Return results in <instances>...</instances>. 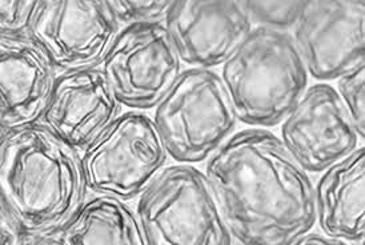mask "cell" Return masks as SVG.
Wrapping results in <instances>:
<instances>
[{"label":"cell","instance_id":"ffe728a7","mask_svg":"<svg viewBox=\"0 0 365 245\" xmlns=\"http://www.w3.org/2000/svg\"><path fill=\"white\" fill-rule=\"evenodd\" d=\"M29 232L23 228L10 207L0 200V243L4 245H23Z\"/></svg>","mask_w":365,"mask_h":245},{"label":"cell","instance_id":"6da1fadb","mask_svg":"<svg viewBox=\"0 0 365 245\" xmlns=\"http://www.w3.org/2000/svg\"><path fill=\"white\" fill-rule=\"evenodd\" d=\"M236 244L291 245L316 224L314 184L268 128L232 133L205 162Z\"/></svg>","mask_w":365,"mask_h":245},{"label":"cell","instance_id":"ac0fdd59","mask_svg":"<svg viewBox=\"0 0 365 245\" xmlns=\"http://www.w3.org/2000/svg\"><path fill=\"white\" fill-rule=\"evenodd\" d=\"M336 92L355 125L360 139H365V64L340 76Z\"/></svg>","mask_w":365,"mask_h":245},{"label":"cell","instance_id":"8fae6325","mask_svg":"<svg viewBox=\"0 0 365 245\" xmlns=\"http://www.w3.org/2000/svg\"><path fill=\"white\" fill-rule=\"evenodd\" d=\"M164 26L190 68L222 67L254 30L243 0H173Z\"/></svg>","mask_w":365,"mask_h":245},{"label":"cell","instance_id":"44dd1931","mask_svg":"<svg viewBox=\"0 0 365 245\" xmlns=\"http://www.w3.org/2000/svg\"><path fill=\"white\" fill-rule=\"evenodd\" d=\"M345 245L344 241L341 240H337V239H332L329 236L324 235L323 232L322 234H317V232H312L308 231L303 235L297 236L292 241L291 245Z\"/></svg>","mask_w":365,"mask_h":245},{"label":"cell","instance_id":"3957f363","mask_svg":"<svg viewBox=\"0 0 365 245\" xmlns=\"http://www.w3.org/2000/svg\"><path fill=\"white\" fill-rule=\"evenodd\" d=\"M220 78L237 122L256 128L283 122L309 82L292 35L262 27L224 63Z\"/></svg>","mask_w":365,"mask_h":245},{"label":"cell","instance_id":"8992f818","mask_svg":"<svg viewBox=\"0 0 365 245\" xmlns=\"http://www.w3.org/2000/svg\"><path fill=\"white\" fill-rule=\"evenodd\" d=\"M167 159L153 118L140 111L123 113L81 152L88 191L124 202L138 199Z\"/></svg>","mask_w":365,"mask_h":245},{"label":"cell","instance_id":"4fadbf2b","mask_svg":"<svg viewBox=\"0 0 365 245\" xmlns=\"http://www.w3.org/2000/svg\"><path fill=\"white\" fill-rule=\"evenodd\" d=\"M59 72L30 36H0L1 130L41 123Z\"/></svg>","mask_w":365,"mask_h":245},{"label":"cell","instance_id":"9c48e42d","mask_svg":"<svg viewBox=\"0 0 365 245\" xmlns=\"http://www.w3.org/2000/svg\"><path fill=\"white\" fill-rule=\"evenodd\" d=\"M291 35L311 78L337 80L365 64V3L308 0Z\"/></svg>","mask_w":365,"mask_h":245},{"label":"cell","instance_id":"5b68a950","mask_svg":"<svg viewBox=\"0 0 365 245\" xmlns=\"http://www.w3.org/2000/svg\"><path fill=\"white\" fill-rule=\"evenodd\" d=\"M153 119L168 156L192 165L207 162L237 124L220 75L200 68L182 70Z\"/></svg>","mask_w":365,"mask_h":245},{"label":"cell","instance_id":"7a4b0ae2","mask_svg":"<svg viewBox=\"0 0 365 245\" xmlns=\"http://www.w3.org/2000/svg\"><path fill=\"white\" fill-rule=\"evenodd\" d=\"M81 153L41 123L1 130L0 200L29 234H55L87 199Z\"/></svg>","mask_w":365,"mask_h":245},{"label":"cell","instance_id":"e0dca14e","mask_svg":"<svg viewBox=\"0 0 365 245\" xmlns=\"http://www.w3.org/2000/svg\"><path fill=\"white\" fill-rule=\"evenodd\" d=\"M113 16L124 27L144 23H164L173 0H107Z\"/></svg>","mask_w":365,"mask_h":245},{"label":"cell","instance_id":"5bb4252c","mask_svg":"<svg viewBox=\"0 0 365 245\" xmlns=\"http://www.w3.org/2000/svg\"><path fill=\"white\" fill-rule=\"evenodd\" d=\"M320 174L314 184V209L322 232L345 244H364V145Z\"/></svg>","mask_w":365,"mask_h":245},{"label":"cell","instance_id":"2e32d148","mask_svg":"<svg viewBox=\"0 0 365 245\" xmlns=\"http://www.w3.org/2000/svg\"><path fill=\"white\" fill-rule=\"evenodd\" d=\"M308 0H243L254 27L288 32L294 30Z\"/></svg>","mask_w":365,"mask_h":245},{"label":"cell","instance_id":"ba28073f","mask_svg":"<svg viewBox=\"0 0 365 245\" xmlns=\"http://www.w3.org/2000/svg\"><path fill=\"white\" fill-rule=\"evenodd\" d=\"M120 30L107 0H41L30 38L61 73L99 67Z\"/></svg>","mask_w":365,"mask_h":245},{"label":"cell","instance_id":"30bf717a","mask_svg":"<svg viewBox=\"0 0 365 245\" xmlns=\"http://www.w3.org/2000/svg\"><path fill=\"white\" fill-rule=\"evenodd\" d=\"M279 137L308 174H320L360 145L355 125L335 87L308 85L280 123Z\"/></svg>","mask_w":365,"mask_h":245},{"label":"cell","instance_id":"d6986e66","mask_svg":"<svg viewBox=\"0 0 365 245\" xmlns=\"http://www.w3.org/2000/svg\"><path fill=\"white\" fill-rule=\"evenodd\" d=\"M41 0H1L0 36H30Z\"/></svg>","mask_w":365,"mask_h":245},{"label":"cell","instance_id":"9a60e30c","mask_svg":"<svg viewBox=\"0 0 365 245\" xmlns=\"http://www.w3.org/2000/svg\"><path fill=\"white\" fill-rule=\"evenodd\" d=\"M56 236L61 245H148L136 209L110 194L86 199Z\"/></svg>","mask_w":365,"mask_h":245},{"label":"cell","instance_id":"52a82bcc","mask_svg":"<svg viewBox=\"0 0 365 245\" xmlns=\"http://www.w3.org/2000/svg\"><path fill=\"white\" fill-rule=\"evenodd\" d=\"M99 67L118 100L138 111L155 108L182 72L164 23L122 28Z\"/></svg>","mask_w":365,"mask_h":245},{"label":"cell","instance_id":"7c38bea8","mask_svg":"<svg viewBox=\"0 0 365 245\" xmlns=\"http://www.w3.org/2000/svg\"><path fill=\"white\" fill-rule=\"evenodd\" d=\"M122 107L101 67L61 72L41 123L81 153L122 115Z\"/></svg>","mask_w":365,"mask_h":245},{"label":"cell","instance_id":"277c9868","mask_svg":"<svg viewBox=\"0 0 365 245\" xmlns=\"http://www.w3.org/2000/svg\"><path fill=\"white\" fill-rule=\"evenodd\" d=\"M135 209L148 245L236 244L211 184L192 164L164 167Z\"/></svg>","mask_w":365,"mask_h":245}]
</instances>
